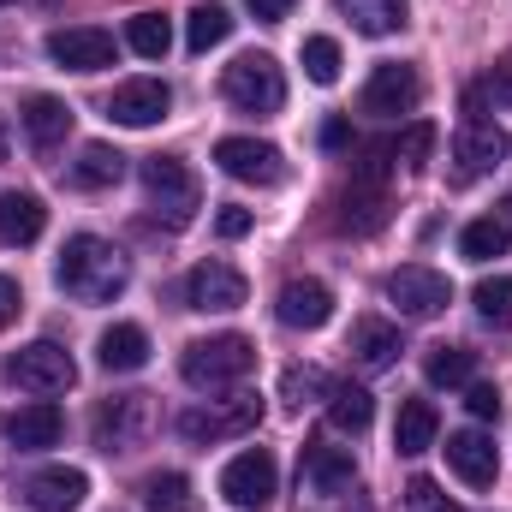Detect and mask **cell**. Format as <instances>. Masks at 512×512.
Wrapping results in <instances>:
<instances>
[{
	"label": "cell",
	"instance_id": "6da1fadb",
	"mask_svg": "<svg viewBox=\"0 0 512 512\" xmlns=\"http://www.w3.org/2000/svg\"><path fill=\"white\" fill-rule=\"evenodd\" d=\"M54 274H60V286H66L78 304H114V298L131 286L126 251L108 245V239H96V233L66 239V251H60V262H54Z\"/></svg>",
	"mask_w": 512,
	"mask_h": 512
},
{
	"label": "cell",
	"instance_id": "7a4b0ae2",
	"mask_svg": "<svg viewBox=\"0 0 512 512\" xmlns=\"http://www.w3.org/2000/svg\"><path fill=\"white\" fill-rule=\"evenodd\" d=\"M256 370V346L245 334H215V340H191L185 358H179V376L197 387V393H221V387H239Z\"/></svg>",
	"mask_w": 512,
	"mask_h": 512
},
{
	"label": "cell",
	"instance_id": "3957f363",
	"mask_svg": "<svg viewBox=\"0 0 512 512\" xmlns=\"http://www.w3.org/2000/svg\"><path fill=\"white\" fill-rule=\"evenodd\" d=\"M143 191H149V209H155L167 227H185V221H197V209H203V185H197V173H191L179 155H149V161H143Z\"/></svg>",
	"mask_w": 512,
	"mask_h": 512
},
{
	"label": "cell",
	"instance_id": "277c9868",
	"mask_svg": "<svg viewBox=\"0 0 512 512\" xmlns=\"http://www.w3.org/2000/svg\"><path fill=\"white\" fill-rule=\"evenodd\" d=\"M221 96H227L239 114L268 120V114L286 108V78H280V66H274L268 54H239V60L221 72Z\"/></svg>",
	"mask_w": 512,
	"mask_h": 512
},
{
	"label": "cell",
	"instance_id": "5b68a950",
	"mask_svg": "<svg viewBox=\"0 0 512 512\" xmlns=\"http://www.w3.org/2000/svg\"><path fill=\"white\" fill-rule=\"evenodd\" d=\"M155 435V399L149 393H114L96 405V447L102 453H137Z\"/></svg>",
	"mask_w": 512,
	"mask_h": 512
},
{
	"label": "cell",
	"instance_id": "8992f818",
	"mask_svg": "<svg viewBox=\"0 0 512 512\" xmlns=\"http://www.w3.org/2000/svg\"><path fill=\"white\" fill-rule=\"evenodd\" d=\"M256 423H262V399H256V393H233V399H221V405L185 411V417H179V435L197 441V447H215V441H227V435H251Z\"/></svg>",
	"mask_w": 512,
	"mask_h": 512
},
{
	"label": "cell",
	"instance_id": "52a82bcc",
	"mask_svg": "<svg viewBox=\"0 0 512 512\" xmlns=\"http://www.w3.org/2000/svg\"><path fill=\"white\" fill-rule=\"evenodd\" d=\"M387 298L399 304V316L429 322V316H441V310L453 304V280H447V274H435L429 262H405V268H393V274H387Z\"/></svg>",
	"mask_w": 512,
	"mask_h": 512
},
{
	"label": "cell",
	"instance_id": "ba28073f",
	"mask_svg": "<svg viewBox=\"0 0 512 512\" xmlns=\"http://www.w3.org/2000/svg\"><path fill=\"white\" fill-rule=\"evenodd\" d=\"M6 376L24 387V393H66V387L78 382V364H72L66 346H54V340H30V346L12 352Z\"/></svg>",
	"mask_w": 512,
	"mask_h": 512
},
{
	"label": "cell",
	"instance_id": "9c48e42d",
	"mask_svg": "<svg viewBox=\"0 0 512 512\" xmlns=\"http://www.w3.org/2000/svg\"><path fill=\"white\" fill-rule=\"evenodd\" d=\"M245 298H251V286H245V274H239L233 262H197V268L185 274V304L203 310V316H227V310H239Z\"/></svg>",
	"mask_w": 512,
	"mask_h": 512
},
{
	"label": "cell",
	"instance_id": "30bf717a",
	"mask_svg": "<svg viewBox=\"0 0 512 512\" xmlns=\"http://www.w3.org/2000/svg\"><path fill=\"white\" fill-rule=\"evenodd\" d=\"M215 161L239 185H280L286 179V155L274 143H262V137H221L215 143Z\"/></svg>",
	"mask_w": 512,
	"mask_h": 512
},
{
	"label": "cell",
	"instance_id": "8fae6325",
	"mask_svg": "<svg viewBox=\"0 0 512 512\" xmlns=\"http://www.w3.org/2000/svg\"><path fill=\"white\" fill-rule=\"evenodd\" d=\"M274 483H280V465H274V453L268 447H251V453H239V459H227V471H221V495L233 501V507H268L274 501Z\"/></svg>",
	"mask_w": 512,
	"mask_h": 512
},
{
	"label": "cell",
	"instance_id": "7c38bea8",
	"mask_svg": "<svg viewBox=\"0 0 512 512\" xmlns=\"http://www.w3.org/2000/svg\"><path fill=\"white\" fill-rule=\"evenodd\" d=\"M304 483L322 501H346L358 489V459L352 447H328V441H304Z\"/></svg>",
	"mask_w": 512,
	"mask_h": 512
},
{
	"label": "cell",
	"instance_id": "4fadbf2b",
	"mask_svg": "<svg viewBox=\"0 0 512 512\" xmlns=\"http://www.w3.org/2000/svg\"><path fill=\"white\" fill-rule=\"evenodd\" d=\"M48 60L66 66V72H102V66H114V36L96 30V24L54 30V36H48Z\"/></svg>",
	"mask_w": 512,
	"mask_h": 512
},
{
	"label": "cell",
	"instance_id": "5bb4252c",
	"mask_svg": "<svg viewBox=\"0 0 512 512\" xmlns=\"http://www.w3.org/2000/svg\"><path fill=\"white\" fill-rule=\"evenodd\" d=\"M512 155V137L495 120H465L459 131V143H453V161H459V179H483V173H495L501 161Z\"/></svg>",
	"mask_w": 512,
	"mask_h": 512
},
{
	"label": "cell",
	"instance_id": "9a60e30c",
	"mask_svg": "<svg viewBox=\"0 0 512 512\" xmlns=\"http://www.w3.org/2000/svg\"><path fill=\"white\" fill-rule=\"evenodd\" d=\"M0 435H6L18 453H42V447H54V441L66 435V411H60V405H48V399L18 405V411H6V417H0Z\"/></svg>",
	"mask_w": 512,
	"mask_h": 512
},
{
	"label": "cell",
	"instance_id": "2e32d148",
	"mask_svg": "<svg viewBox=\"0 0 512 512\" xmlns=\"http://www.w3.org/2000/svg\"><path fill=\"white\" fill-rule=\"evenodd\" d=\"M441 453H447V465L459 471V483H471V489H495V477H501V453H495V441H489L483 429H453Z\"/></svg>",
	"mask_w": 512,
	"mask_h": 512
},
{
	"label": "cell",
	"instance_id": "e0dca14e",
	"mask_svg": "<svg viewBox=\"0 0 512 512\" xmlns=\"http://www.w3.org/2000/svg\"><path fill=\"white\" fill-rule=\"evenodd\" d=\"M167 108H173V90L161 84V78H131V84H120L114 90V102H108V120L114 126H155V120H167Z\"/></svg>",
	"mask_w": 512,
	"mask_h": 512
},
{
	"label": "cell",
	"instance_id": "ac0fdd59",
	"mask_svg": "<svg viewBox=\"0 0 512 512\" xmlns=\"http://www.w3.org/2000/svg\"><path fill=\"white\" fill-rule=\"evenodd\" d=\"M417 102H423V78L411 66H399V60L376 66V78L364 84V114H387L393 120V114H411Z\"/></svg>",
	"mask_w": 512,
	"mask_h": 512
},
{
	"label": "cell",
	"instance_id": "d6986e66",
	"mask_svg": "<svg viewBox=\"0 0 512 512\" xmlns=\"http://www.w3.org/2000/svg\"><path fill=\"white\" fill-rule=\"evenodd\" d=\"M84 495H90V477L72 471V465H48V471H36V477L24 483V501L36 512H78Z\"/></svg>",
	"mask_w": 512,
	"mask_h": 512
},
{
	"label": "cell",
	"instance_id": "ffe728a7",
	"mask_svg": "<svg viewBox=\"0 0 512 512\" xmlns=\"http://www.w3.org/2000/svg\"><path fill=\"white\" fill-rule=\"evenodd\" d=\"M274 316H280L286 328H322V322L334 316V292H328L322 280H286L280 298H274Z\"/></svg>",
	"mask_w": 512,
	"mask_h": 512
},
{
	"label": "cell",
	"instance_id": "44dd1931",
	"mask_svg": "<svg viewBox=\"0 0 512 512\" xmlns=\"http://www.w3.org/2000/svg\"><path fill=\"white\" fill-rule=\"evenodd\" d=\"M435 435H441L435 405H429V399H405V405H399V417H393V453L417 459V453H429V447H435Z\"/></svg>",
	"mask_w": 512,
	"mask_h": 512
},
{
	"label": "cell",
	"instance_id": "7402d4cb",
	"mask_svg": "<svg viewBox=\"0 0 512 512\" xmlns=\"http://www.w3.org/2000/svg\"><path fill=\"white\" fill-rule=\"evenodd\" d=\"M42 227H48L42 197H30V191H6L0 197V245H36Z\"/></svg>",
	"mask_w": 512,
	"mask_h": 512
},
{
	"label": "cell",
	"instance_id": "603a6c76",
	"mask_svg": "<svg viewBox=\"0 0 512 512\" xmlns=\"http://www.w3.org/2000/svg\"><path fill=\"white\" fill-rule=\"evenodd\" d=\"M382 221H387V191L376 179H352L340 191V227L346 233H376Z\"/></svg>",
	"mask_w": 512,
	"mask_h": 512
},
{
	"label": "cell",
	"instance_id": "cb8c5ba5",
	"mask_svg": "<svg viewBox=\"0 0 512 512\" xmlns=\"http://www.w3.org/2000/svg\"><path fill=\"white\" fill-rule=\"evenodd\" d=\"M96 358H102V370H114V376H131V370H143V364H149V334H143L137 322H114V328L102 334Z\"/></svg>",
	"mask_w": 512,
	"mask_h": 512
},
{
	"label": "cell",
	"instance_id": "d4e9b609",
	"mask_svg": "<svg viewBox=\"0 0 512 512\" xmlns=\"http://www.w3.org/2000/svg\"><path fill=\"white\" fill-rule=\"evenodd\" d=\"M24 131H30V143L48 155V149L66 143V131H72V108H66L60 96H30V102H24Z\"/></svg>",
	"mask_w": 512,
	"mask_h": 512
},
{
	"label": "cell",
	"instance_id": "484cf974",
	"mask_svg": "<svg viewBox=\"0 0 512 512\" xmlns=\"http://www.w3.org/2000/svg\"><path fill=\"white\" fill-rule=\"evenodd\" d=\"M120 173H126V155L114 143H84L72 161V185H84V191H108V185H120Z\"/></svg>",
	"mask_w": 512,
	"mask_h": 512
},
{
	"label": "cell",
	"instance_id": "4316f807",
	"mask_svg": "<svg viewBox=\"0 0 512 512\" xmlns=\"http://www.w3.org/2000/svg\"><path fill=\"white\" fill-rule=\"evenodd\" d=\"M346 18H352V30L358 36H393V30H405V0H334Z\"/></svg>",
	"mask_w": 512,
	"mask_h": 512
},
{
	"label": "cell",
	"instance_id": "83f0119b",
	"mask_svg": "<svg viewBox=\"0 0 512 512\" xmlns=\"http://www.w3.org/2000/svg\"><path fill=\"white\" fill-rule=\"evenodd\" d=\"M352 358H358L364 370H387V364L399 358V328H393V322H376V316H364V322L352 328Z\"/></svg>",
	"mask_w": 512,
	"mask_h": 512
},
{
	"label": "cell",
	"instance_id": "f1b7e54d",
	"mask_svg": "<svg viewBox=\"0 0 512 512\" xmlns=\"http://www.w3.org/2000/svg\"><path fill=\"white\" fill-rule=\"evenodd\" d=\"M370 417H376V399H370V387L334 382V393H328V423H334L340 435H364V429H370Z\"/></svg>",
	"mask_w": 512,
	"mask_h": 512
},
{
	"label": "cell",
	"instance_id": "f546056e",
	"mask_svg": "<svg viewBox=\"0 0 512 512\" xmlns=\"http://www.w3.org/2000/svg\"><path fill=\"white\" fill-rule=\"evenodd\" d=\"M227 36H233V12H227V6L209 0V6H191V12H185V48H191V54H209V48H221Z\"/></svg>",
	"mask_w": 512,
	"mask_h": 512
},
{
	"label": "cell",
	"instance_id": "4dcf8cb0",
	"mask_svg": "<svg viewBox=\"0 0 512 512\" xmlns=\"http://www.w3.org/2000/svg\"><path fill=\"white\" fill-rule=\"evenodd\" d=\"M507 245H512V221H501V215L471 221V227L459 233V256H465V262H495V256H507Z\"/></svg>",
	"mask_w": 512,
	"mask_h": 512
},
{
	"label": "cell",
	"instance_id": "1f68e13d",
	"mask_svg": "<svg viewBox=\"0 0 512 512\" xmlns=\"http://www.w3.org/2000/svg\"><path fill=\"white\" fill-rule=\"evenodd\" d=\"M471 370H477V352L471 346H429V358H423L429 387H465Z\"/></svg>",
	"mask_w": 512,
	"mask_h": 512
},
{
	"label": "cell",
	"instance_id": "d6a6232c",
	"mask_svg": "<svg viewBox=\"0 0 512 512\" xmlns=\"http://www.w3.org/2000/svg\"><path fill=\"white\" fill-rule=\"evenodd\" d=\"M126 48L131 54H143V60H167V48H173V24L161 18V12H137L126 24Z\"/></svg>",
	"mask_w": 512,
	"mask_h": 512
},
{
	"label": "cell",
	"instance_id": "836d02e7",
	"mask_svg": "<svg viewBox=\"0 0 512 512\" xmlns=\"http://www.w3.org/2000/svg\"><path fill=\"white\" fill-rule=\"evenodd\" d=\"M143 507L149 512H185L191 507V477H179V471H155V477L143 483Z\"/></svg>",
	"mask_w": 512,
	"mask_h": 512
},
{
	"label": "cell",
	"instance_id": "e575fe53",
	"mask_svg": "<svg viewBox=\"0 0 512 512\" xmlns=\"http://www.w3.org/2000/svg\"><path fill=\"white\" fill-rule=\"evenodd\" d=\"M471 304H477V316H483L489 328H512V280H507V274H495V280H477Z\"/></svg>",
	"mask_w": 512,
	"mask_h": 512
},
{
	"label": "cell",
	"instance_id": "d590c367",
	"mask_svg": "<svg viewBox=\"0 0 512 512\" xmlns=\"http://www.w3.org/2000/svg\"><path fill=\"white\" fill-rule=\"evenodd\" d=\"M304 78L310 84H340V42L334 36H304Z\"/></svg>",
	"mask_w": 512,
	"mask_h": 512
},
{
	"label": "cell",
	"instance_id": "8d00e7d4",
	"mask_svg": "<svg viewBox=\"0 0 512 512\" xmlns=\"http://www.w3.org/2000/svg\"><path fill=\"white\" fill-rule=\"evenodd\" d=\"M280 393H286V405H310V399L334 393V382H328L322 370H310V364H292V370L280 376Z\"/></svg>",
	"mask_w": 512,
	"mask_h": 512
},
{
	"label": "cell",
	"instance_id": "74e56055",
	"mask_svg": "<svg viewBox=\"0 0 512 512\" xmlns=\"http://www.w3.org/2000/svg\"><path fill=\"white\" fill-rule=\"evenodd\" d=\"M429 149H435V126H429V120H417V126H405L399 137H393V155H399L411 173L429 161Z\"/></svg>",
	"mask_w": 512,
	"mask_h": 512
},
{
	"label": "cell",
	"instance_id": "f35d334b",
	"mask_svg": "<svg viewBox=\"0 0 512 512\" xmlns=\"http://www.w3.org/2000/svg\"><path fill=\"white\" fill-rule=\"evenodd\" d=\"M405 507H411V512H465L459 501H447V495H441V483H435V477H411V483H405Z\"/></svg>",
	"mask_w": 512,
	"mask_h": 512
},
{
	"label": "cell",
	"instance_id": "ab89813d",
	"mask_svg": "<svg viewBox=\"0 0 512 512\" xmlns=\"http://www.w3.org/2000/svg\"><path fill=\"white\" fill-rule=\"evenodd\" d=\"M465 405H471V417H501V387L495 382H471V393H465Z\"/></svg>",
	"mask_w": 512,
	"mask_h": 512
},
{
	"label": "cell",
	"instance_id": "60d3db41",
	"mask_svg": "<svg viewBox=\"0 0 512 512\" xmlns=\"http://www.w3.org/2000/svg\"><path fill=\"white\" fill-rule=\"evenodd\" d=\"M251 227H256V215L251 209H239V203H227V209L215 215V233H221V239H245Z\"/></svg>",
	"mask_w": 512,
	"mask_h": 512
},
{
	"label": "cell",
	"instance_id": "b9f144b4",
	"mask_svg": "<svg viewBox=\"0 0 512 512\" xmlns=\"http://www.w3.org/2000/svg\"><path fill=\"white\" fill-rule=\"evenodd\" d=\"M18 310H24V292H18V280H6V274H0V328H12V322H18Z\"/></svg>",
	"mask_w": 512,
	"mask_h": 512
},
{
	"label": "cell",
	"instance_id": "7bdbcfd3",
	"mask_svg": "<svg viewBox=\"0 0 512 512\" xmlns=\"http://www.w3.org/2000/svg\"><path fill=\"white\" fill-rule=\"evenodd\" d=\"M245 6H251L256 18H262V24H280V18L292 12V0H245Z\"/></svg>",
	"mask_w": 512,
	"mask_h": 512
},
{
	"label": "cell",
	"instance_id": "ee69618b",
	"mask_svg": "<svg viewBox=\"0 0 512 512\" xmlns=\"http://www.w3.org/2000/svg\"><path fill=\"white\" fill-rule=\"evenodd\" d=\"M322 143H328V149H346V143H352V120H328V126H322Z\"/></svg>",
	"mask_w": 512,
	"mask_h": 512
},
{
	"label": "cell",
	"instance_id": "f6af8a7d",
	"mask_svg": "<svg viewBox=\"0 0 512 512\" xmlns=\"http://www.w3.org/2000/svg\"><path fill=\"white\" fill-rule=\"evenodd\" d=\"M0 161H6V120H0Z\"/></svg>",
	"mask_w": 512,
	"mask_h": 512
},
{
	"label": "cell",
	"instance_id": "bcb514c9",
	"mask_svg": "<svg viewBox=\"0 0 512 512\" xmlns=\"http://www.w3.org/2000/svg\"><path fill=\"white\" fill-rule=\"evenodd\" d=\"M0 6H12V0H0Z\"/></svg>",
	"mask_w": 512,
	"mask_h": 512
}]
</instances>
